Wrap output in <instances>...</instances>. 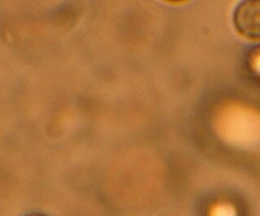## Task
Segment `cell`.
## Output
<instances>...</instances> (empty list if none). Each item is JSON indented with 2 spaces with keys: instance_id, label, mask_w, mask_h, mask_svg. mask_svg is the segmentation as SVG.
<instances>
[{
  "instance_id": "6da1fadb",
  "label": "cell",
  "mask_w": 260,
  "mask_h": 216,
  "mask_svg": "<svg viewBox=\"0 0 260 216\" xmlns=\"http://www.w3.org/2000/svg\"><path fill=\"white\" fill-rule=\"evenodd\" d=\"M234 22L240 34L260 40V1H244L237 7Z\"/></svg>"
},
{
  "instance_id": "7a4b0ae2",
  "label": "cell",
  "mask_w": 260,
  "mask_h": 216,
  "mask_svg": "<svg viewBox=\"0 0 260 216\" xmlns=\"http://www.w3.org/2000/svg\"><path fill=\"white\" fill-rule=\"evenodd\" d=\"M215 216H236L235 210L231 206H222L216 210Z\"/></svg>"
}]
</instances>
